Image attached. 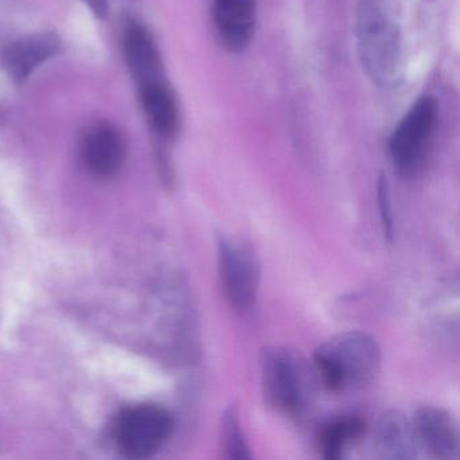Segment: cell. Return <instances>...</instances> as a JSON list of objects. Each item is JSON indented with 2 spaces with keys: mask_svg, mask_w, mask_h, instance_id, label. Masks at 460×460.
Returning <instances> with one entry per match:
<instances>
[{
  "mask_svg": "<svg viewBox=\"0 0 460 460\" xmlns=\"http://www.w3.org/2000/svg\"><path fill=\"white\" fill-rule=\"evenodd\" d=\"M357 47L371 82L381 88L398 84L403 71L402 39L386 0H359Z\"/></svg>",
  "mask_w": 460,
  "mask_h": 460,
  "instance_id": "cell-1",
  "label": "cell"
},
{
  "mask_svg": "<svg viewBox=\"0 0 460 460\" xmlns=\"http://www.w3.org/2000/svg\"><path fill=\"white\" fill-rule=\"evenodd\" d=\"M381 349L373 336L362 331L336 333L317 347L314 367L330 392L362 389L378 376Z\"/></svg>",
  "mask_w": 460,
  "mask_h": 460,
  "instance_id": "cell-2",
  "label": "cell"
},
{
  "mask_svg": "<svg viewBox=\"0 0 460 460\" xmlns=\"http://www.w3.org/2000/svg\"><path fill=\"white\" fill-rule=\"evenodd\" d=\"M263 394L269 405L289 416H300L311 402L314 379L301 358L279 347L261 354Z\"/></svg>",
  "mask_w": 460,
  "mask_h": 460,
  "instance_id": "cell-3",
  "label": "cell"
},
{
  "mask_svg": "<svg viewBox=\"0 0 460 460\" xmlns=\"http://www.w3.org/2000/svg\"><path fill=\"white\" fill-rule=\"evenodd\" d=\"M438 103L422 96L408 110L389 141L390 157L398 173L405 179L416 176L429 155L438 126Z\"/></svg>",
  "mask_w": 460,
  "mask_h": 460,
  "instance_id": "cell-4",
  "label": "cell"
},
{
  "mask_svg": "<svg viewBox=\"0 0 460 460\" xmlns=\"http://www.w3.org/2000/svg\"><path fill=\"white\" fill-rule=\"evenodd\" d=\"M217 247L220 281L228 303L236 311H250L257 303L262 276L254 247L220 233L217 235Z\"/></svg>",
  "mask_w": 460,
  "mask_h": 460,
  "instance_id": "cell-5",
  "label": "cell"
},
{
  "mask_svg": "<svg viewBox=\"0 0 460 460\" xmlns=\"http://www.w3.org/2000/svg\"><path fill=\"white\" fill-rule=\"evenodd\" d=\"M173 429V416L165 408L138 405L119 414L114 436L123 455L131 459H146L165 446Z\"/></svg>",
  "mask_w": 460,
  "mask_h": 460,
  "instance_id": "cell-6",
  "label": "cell"
},
{
  "mask_svg": "<svg viewBox=\"0 0 460 460\" xmlns=\"http://www.w3.org/2000/svg\"><path fill=\"white\" fill-rule=\"evenodd\" d=\"M212 18L220 44L230 53L249 47L257 25V0H212Z\"/></svg>",
  "mask_w": 460,
  "mask_h": 460,
  "instance_id": "cell-7",
  "label": "cell"
},
{
  "mask_svg": "<svg viewBox=\"0 0 460 460\" xmlns=\"http://www.w3.org/2000/svg\"><path fill=\"white\" fill-rule=\"evenodd\" d=\"M411 422L419 446L424 447L433 457L443 460L459 457V428L448 411L438 406H421L414 411Z\"/></svg>",
  "mask_w": 460,
  "mask_h": 460,
  "instance_id": "cell-8",
  "label": "cell"
},
{
  "mask_svg": "<svg viewBox=\"0 0 460 460\" xmlns=\"http://www.w3.org/2000/svg\"><path fill=\"white\" fill-rule=\"evenodd\" d=\"M125 155V141L109 123L93 126L83 138V163L95 176H114L122 168Z\"/></svg>",
  "mask_w": 460,
  "mask_h": 460,
  "instance_id": "cell-9",
  "label": "cell"
},
{
  "mask_svg": "<svg viewBox=\"0 0 460 460\" xmlns=\"http://www.w3.org/2000/svg\"><path fill=\"white\" fill-rule=\"evenodd\" d=\"M61 41L55 33H34L21 37L7 47L4 68L14 82L22 83L50 58L58 55Z\"/></svg>",
  "mask_w": 460,
  "mask_h": 460,
  "instance_id": "cell-10",
  "label": "cell"
},
{
  "mask_svg": "<svg viewBox=\"0 0 460 460\" xmlns=\"http://www.w3.org/2000/svg\"><path fill=\"white\" fill-rule=\"evenodd\" d=\"M419 447L413 422L402 411H387L379 417L373 432V448L376 457L414 459Z\"/></svg>",
  "mask_w": 460,
  "mask_h": 460,
  "instance_id": "cell-11",
  "label": "cell"
},
{
  "mask_svg": "<svg viewBox=\"0 0 460 460\" xmlns=\"http://www.w3.org/2000/svg\"><path fill=\"white\" fill-rule=\"evenodd\" d=\"M123 55L137 84L165 77L155 40L141 22L130 21L126 25Z\"/></svg>",
  "mask_w": 460,
  "mask_h": 460,
  "instance_id": "cell-12",
  "label": "cell"
},
{
  "mask_svg": "<svg viewBox=\"0 0 460 460\" xmlns=\"http://www.w3.org/2000/svg\"><path fill=\"white\" fill-rule=\"evenodd\" d=\"M142 110L150 128L161 138H172L179 130L180 111L174 93L164 79L138 84Z\"/></svg>",
  "mask_w": 460,
  "mask_h": 460,
  "instance_id": "cell-13",
  "label": "cell"
},
{
  "mask_svg": "<svg viewBox=\"0 0 460 460\" xmlns=\"http://www.w3.org/2000/svg\"><path fill=\"white\" fill-rule=\"evenodd\" d=\"M366 432L367 424L359 417H341L328 422L319 438L323 457L327 460L341 459L346 447L362 438Z\"/></svg>",
  "mask_w": 460,
  "mask_h": 460,
  "instance_id": "cell-14",
  "label": "cell"
},
{
  "mask_svg": "<svg viewBox=\"0 0 460 460\" xmlns=\"http://www.w3.org/2000/svg\"><path fill=\"white\" fill-rule=\"evenodd\" d=\"M220 449L225 459L249 460L252 455L241 424L238 402H231L223 411L219 428Z\"/></svg>",
  "mask_w": 460,
  "mask_h": 460,
  "instance_id": "cell-15",
  "label": "cell"
},
{
  "mask_svg": "<svg viewBox=\"0 0 460 460\" xmlns=\"http://www.w3.org/2000/svg\"><path fill=\"white\" fill-rule=\"evenodd\" d=\"M376 199H378L379 217H381L382 230L387 241L393 242L395 235L394 215H393L392 198H390L389 182L386 177H379L378 188H376Z\"/></svg>",
  "mask_w": 460,
  "mask_h": 460,
  "instance_id": "cell-16",
  "label": "cell"
},
{
  "mask_svg": "<svg viewBox=\"0 0 460 460\" xmlns=\"http://www.w3.org/2000/svg\"><path fill=\"white\" fill-rule=\"evenodd\" d=\"M96 15L103 17L107 13V0H85Z\"/></svg>",
  "mask_w": 460,
  "mask_h": 460,
  "instance_id": "cell-17",
  "label": "cell"
}]
</instances>
